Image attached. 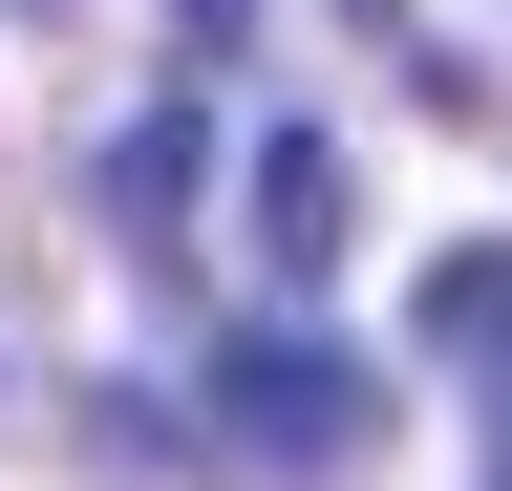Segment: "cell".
Here are the masks:
<instances>
[{
  "label": "cell",
  "instance_id": "obj_1",
  "mask_svg": "<svg viewBox=\"0 0 512 491\" xmlns=\"http://www.w3.org/2000/svg\"><path fill=\"white\" fill-rule=\"evenodd\" d=\"M214 406L256 427V449H320V470L363 449V363H320L299 321H235V342H214Z\"/></svg>",
  "mask_w": 512,
  "mask_h": 491
},
{
  "label": "cell",
  "instance_id": "obj_2",
  "mask_svg": "<svg viewBox=\"0 0 512 491\" xmlns=\"http://www.w3.org/2000/svg\"><path fill=\"white\" fill-rule=\"evenodd\" d=\"M235 214H256V278H278V299H299L320 257H342V150H320V129H278V150H256V171H235Z\"/></svg>",
  "mask_w": 512,
  "mask_h": 491
},
{
  "label": "cell",
  "instance_id": "obj_3",
  "mask_svg": "<svg viewBox=\"0 0 512 491\" xmlns=\"http://www.w3.org/2000/svg\"><path fill=\"white\" fill-rule=\"evenodd\" d=\"M406 321H427V363H470V385H512V235H448V257L406 278Z\"/></svg>",
  "mask_w": 512,
  "mask_h": 491
},
{
  "label": "cell",
  "instance_id": "obj_4",
  "mask_svg": "<svg viewBox=\"0 0 512 491\" xmlns=\"http://www.w3.org/2000/svg\"><path fill=\"white\" fill-rule=\"evenodd\" d=\"M86 214H107V235H171V214H192V107H128V129L86 150Z\"/></svg>",
  "mask_w": 512,
  "mask_h": 491
},
{
  "label": "cell",
  "instance_id": "obj_5",
  "mask_svg": "<svg viewBox=\"0 0 512 491\" xmlns=\"http://www.w3.org/2000/svg\"><path fill=\"white\" fill-rule=\"evenodd\" d=\"M171 22H192V43H235V22H256V0H171Z\"/></svg>",
  "mask_w": 512,
  "mask_h": 491
}]
</instances>
